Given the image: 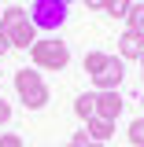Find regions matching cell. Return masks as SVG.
<instances>
[{
  "mask_svg": "<svg viewBox=\"0 0 144 147\" xmlns=\"http://www.w3.org/2000/svg\"><path fill=\"white\" fill-rule=\"evenodd\" d=\"M15 92H18V99L26 103V110L48 107V85H44V77L37 70H30V66L15 70Z\"/></svg>",
  "mask_w": 144,
  "mask_h": 147,
  "instance_id": "obj_1",
  "label": "cell"
},
{
  "mask_svg": "<svg viewBox=\"0 0 144 147\" xmlns=\"http://www.w3.org/2000/svg\"><path fill=\"white\" fill-rule=\"evenodd\" d=\"M30 63H33L37 70H63L70 63V48L59 37H44V40H37L33 48H30Z\"/></svg>",
  "mask_w": 144,
  "mask_h": 147,
  "instance_id": "obj_2",
  "label": "cell"
},
{
  "mask_svg": "<svg viewBox=\"0 0 144 147\" xmlns=\"http://www.w3.org/2000/svg\"><path fill=\"white\" fill-rule=\"evenodd\" d=\"M30 22H33L37 30H59L63 22H67V4L63 0H33L30 4Z\"/></svg>",
  "mask_w": 144,
  "mask_h": 147,
  "instance_id": "obj_3",
  "label": "cell"
},
{
  "mask_svg": "<svg viewBox=\"0 0 144 147\" xmlns=\"http://www.w3.org/2000/svg\"><path fill=\"white\" fill-rule=\"evenodd\" d=\"M122 77H126V59L122 55H107V66L92 77V85H96V92H118Z\"/></svg>",
  "mask_w": 144,
  "mask_h": 147,
  "instance_id": "obj_4",
  "label": "cell"
},
{
  "mask_svg": "<svg viewBox=\"0 0 144 147\" xmlns=\"http://www.w3.org/2000/svg\"><path fill=\"white\" fill-rule=\"evenodd\" d=\"M122 96L118 92H96V118H107V121H115L118 114H122Z\"/></svg>",
  "mask_w": 144,
  "mask_h": 147,
  "instance_id": "obj_5",
  "label": "cell"
},
{
  "mask_svg": "<svg viewBox=\"0 0 144 147\" xmlns=\"http://www.w3.org/2000/svg\"><path fill=\"white\" fill-rule=\"evenodd\" d=\"M118 55H122V59H137V63H141V55H144V33L126 30V33L118 37Z\"/></svg>",
  "mask_w": 144,
  "mask_h": 147,
  "instance_id": "obj_6",
  "label": "cell"
},
{
  "mask_svg": "<svg viewBox=\"0 0 144 147\" xmlns=\"http://www.w3.org/2000/svg\"><path fill=\"white\" fill-rule=\"evenodd\" d=\"M8 40H11V48H26V52H30V48L37 44V26L30 22V18H26L22 26H15V30H8Z\"/></svg>",
  "mask_w": 144,
  "mask_h": 147,
  "instance_id": "obj_7",
  "label": "cell"
},
{
  "mask_svg": "<svg viewBox=\"0 0 144 147\" xmlns=\"http://www.w3.org/2000/svg\"><path fill=\"white\" fill-rule=\"evenodd\" d=\"M85 132H89L96 144H107L111 136H115V121H107V118H89L85 121Z\"/></svg>",
  "mask_w": 144,
  "mask_h": 147,
  "instance_id": "obj_8",
  "label": "cell"
},
{
  "mask_svg": "<svg viewBox=\"0 0 144 147\" xmlns=\"http://www.w3.org/2000/svg\"><path fill=\"white\" fill-rule=\"evenodd\" d=\"M26 18H30V11H26V7H18V4H11V7H4V11H0V30L8 33V30L22 26Z\"/></svg>",
  "mask_w": 144,
  "mask_h": 147,
  "instance_id": "obj_9",
  "label": "cell"
},
{
  "mask_svg": "<svg viewBox=\"0 0 144 147\" xmlns=\"http://www.w3.org/2000/svg\"><path fill=\"white\" fill-rule=\"evenodd\" d=\"M74 114H78L81 121L96 118V92H81V96L74 99Z\"/></svg>",
  "mask_w": 144,
  "mask_h": 147,
  "instance_id": "obj_10",
  "label": "cell"
},
{
  "mask_svg": "<svg viewBox=\"0 0 144 147\" xmlns=\"http://www.w3.org/2000/svg\"><path fill=\"white\" fill-rule=\"evenodd\" d=\"M126 30L144 33V4H129V11H126Z\"/></svg>",
  "mask_w": 144,
  "mask_h": 147,
  "instance_id": "obj_11",
  "label": "cell"
},
{
  "mask_svg": "<svg viewBox=\"0 0 144 147\" xmlns=\"http://www.w3.org/2000/svg\"><path fill=\"white\" fill-rule=\"evenodd\" d=\"M104 66H107V55L104 52H85V74H89V77H96Z\"/></svg>",
  "mask_w": 144,
  "mask_h": 147,
  "instance_id": "obj_12",
  "label": "cell"
},
{
  "mask_svg": "<svg viewBox=\"0 0 144 147\" xmlns=\"http://www.w3.org/2000/svg\"><path fill=\"white\" fill-rule=\"evenodd\" d=\"M126 132H129V144L133 147H144V118H133Z\"/></svg>",
  "mask_w": 144,
  "mask_h": 147,
  "instance_id": "obj_13",
  "label": "cell"
},
{
  "mask_svg": "<svg viewBox=\"0 0 144 147\" xmlns=\"http://www.w3.org/2000/svg\"><path fill=\"white\" fill-rule=\"evenodd\" d=\"M129 4H133V0H107V7H104V11H107L111 18H126Z\"/></svg>",
  "mask_w": 144,
  "mask_h": 147,
  "instance_id": "obj_14",
  "label": "cell"
},
{
  "mask_svg": "<svg viewBox=\"0 0 144 147\" xmlns=\"http://www.w3.org/2000/svg\"><path fill=\"white\" fill-rule=\"evenodd\" d=\"M70 144H74V147H104V144H96V140H92L85 129H81V132H74V136H70Z\"/></svg>",
  "mask_w": 144,
  "mask_h": 147,
  "instance_id": "obj_15",
  "label": "cell"
},
{
  "mask_svg": "<svg viewBox=\"0 0 144 147\" xmlns=\"http://www.w3.org/2000/svg\"><path fill=\"white\" fill-rule=\"evenodd\" d=\"M0 147H22V140L15 132H0Z\"/></svg>",
  "mask_w": 144,
  "mask_h": 147,
  "instance_id": "obj_16",
  "label": "cell"
},
{
  "mask_svg": "<svg viewBox=\"0 0 144 147\" xmlns=\"http://www.w3.org/2000/svg\"><path fill=\"white\" fill-rule=\"evenodd\" d=\"M8 121H11V103L0 96V125H8Z\"/></svg>",
  "mask_w": 144,
  "mask_h": 147,
  "instance_id": "obj_17",
  "label": "cell"
},
{
  "mask_svg": "<svg viewBox=\"0 0 144 147\" xmlns=\"http://www.w3.org/2000/svg\"><path fill=\"white\" fill-rule=\"evenodd\" d=\"M8 52H11V40H8V33H4V30H0V59H4Z\"/></svg>",
  "mask_w": 144,
  "mask_h": 147,
  "instance_id": "obj_18",
  "label": "cell"
},
{
  "mask_svg": "<svg viewBox=\"0 0 144 147\" xmlns=\"http://www.w3.org/2000/svg\"><path fill=\"white\" fill-rule=\"evenodd\" d=\"M81 4H85V7H96V11H104V7H107V0H81Z\"/></svg>",
  "mask_w": 144,
  "mask_h": 147,
  "instance_id": "obj_19",
  "label": "cell"
},
{
  "mask_svg": "<svg viewBox=\"0 0 144 147\" xmlns=\"http://www.w3.org/2000/svg\"><path fill=\"white\" fill-rule=\"evenodd\" d=\"M63 4H74V0H63Z\"/></svg>",
  "mask_w": 144,
  "mask_h": 147,
  "instance_id": "obj_20",
  "label": "cell"
},
{
  "mask_svg": "<svg viewBox=\"0 0 144 147\" xmlns=\"http://www.w3.org/2000/svg\"><path fill=\"white\" fill-rule=\"evenodd\" d=\"M141 66H144V55H141Z\"/></svg>",
  "mask_w": 144,
  "mask_h": 147,
  "instance_id": "obj_21",
  "label": "cell"
},
{
  "mask_svg": "<svg viewBox=\"0 0 144 147\" xmlns=\"http://www.w3.org/2000/svg\"><path fill=\"white\" fill-rule=\"evenodd\" d=\"M67 147H74V144H67Z\"/></svg>",
  "mask_w": 144,
  "mask_h": 147,
  "instance_id": "obj_22",
  "label": "cell"
}]
</instances>
